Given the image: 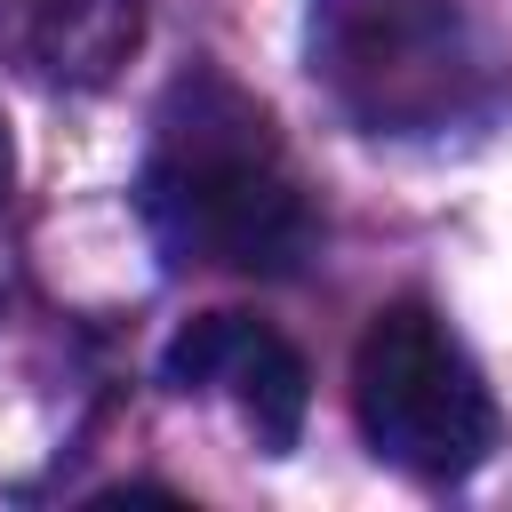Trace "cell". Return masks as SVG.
Wrapping results in <instances>:
<instances>
[{"instance_id": "cell-6", "label": "cell", "mask_w": 512, "mask_h": 512, "mask_svg": "<svg viewBox=\"0 0 512 512\" xmlns=\"http://www.w3.org/2000/svg\"><path fill=\"white\" fill-rule=\"evenodd\" d=\"M8 176H16V152H8V128H0V208H8Z\"/></svg>"}, {"instance_id": "cell-2", "label": "cell", "mask_w": 512, "mask_h": 512, "mask_svg": "<svg viewBox=\"0 0 512 512\" xmlns=\"http://www.w3.org/2000/svg\"><path fill=\"white\" fill-rule=\"evenodd\" d=\"M304 56L312 80L376 136L448 128L480 80L464 0H312Z\"/></svg>"}, {"instance_id": "cell-1", "label": "cell", "mask_w": 512, "mask_h": 512, "mask_svg": "<svg viewBox=\"0 0 512 512\" xmlns=\"http://www.w3.org/2000/svg\"><path fill=\"white\" fill-rule=\"evenodd\" d=\"M144 224L176 264L224 272H296L312 256L304 184L264 120L224 72H184L160 104V136L144 160Z\"/></svg>"}, {"instance_id": "cell-5", "label": "cell", "mask_w": 512, "mask_h": 512, "mask_svg": "<svg viewBox=\"0 0 512 512\" xmlns=\"http://www.w3.org/2000/svg\"><path fill=\"white\" fill-rule=\"evenodd\" d=\"M8 40L48 88H104L144 40V0H16Z\"/></svg>"}, {"instance_id": "cell-3", "label": "cell", "mask_w": 512, "mask_h": 512, "mask_svg": "<svg viewBox=\"0 0 512 512\" xmlns=\"http://www.w3.org/2000/svg\"><path fill=\"white\" fill-rule=\"evenodd\" d=\"M352 408L384 464L416 480H464L496 448V400L440 312L392 304L352 352Z\"/></svg>"}, {"instance_id": "cell-4", "label": "cell", "mask_w": 512, "mask_h": 512, "mask_svg": "<svg viewBox=\"0 0 512 512\" xmlns=\"http://www.w3.org/2000/svg\"><path fill=\"white\" fill-rule=\"evenodd\" d=\"M160 376H168L176 392H224L272 456L296 448V432H304V400H312L304 360H296V344H288L280 328H264V320H248V312H200V320L168 344Z\"/></svg>"}]
</instances>
